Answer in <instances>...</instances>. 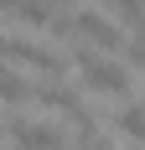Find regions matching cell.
Returning a JSON list of instances; mask_svg holds the SVG:
<instances>
[{
    "label": "cell",
    "mask_w": 145,
    "mask_h": 150,
    "mask_svg": "<svg viewBox=\"0 0 145 150\" xmlns=\"http://www.w3.org/2000/svg\"><path fill=\"white\" fill-rule=\"evenodd\" d=\"M104 5H114V16H119L114 26H119V31H130V36H135V26H140V11H145L140 0H104Z\"/></svg>",
    "instance_id": "8"
},
{
    "label": "cell",
    "mask_w": 145,
    "mask_h": 150,
    "mask_svg": "<svg viewBox=\"0 0 145 150\" xmlns=\"http://www.w3.org/2000/svg\"><path fill=\"white\" fill-rule=\"evenodd\" d=\"M68 21H72V36H83L88 52H104V57H114L119 47H124V36H130V31H119L104 11H72Z\"/></svg>",
    "instance_id": "3"
},
{
    "label": "cell",
    "mask_w": 145,
    "mask_h": 150,
    "mask_svg": "<svg viewBox=\"0 0 145 150\" xmlns=\"http://www.w3.org/2000/svg\"><path fill=\"white\" fill-rule=\"evenodd\" d=\"M0 62L5 67H36L42 78H62L68 73V57L47 42H31V36H0Z\"/></svg>",
    "instance_id": "2"
},
{
    "label": "cell",
    "mask_w": 145,
    "mask_h": 150,
    "mask_svg": "<svg viewBox=\"0 0 145 150\" xmlns=\"http://www.w3.org/2000/svg\"><path fill=\"white\" fill-rule=\"evenodd\" d=\"M11 145H16V150H62V145H68V135H62V124L11 119Z\"/></svg>",
    "instance_id": "4"
},
{
    "label": "cell",
    "mask_w": 145,
    "mask_h": 150,
    "mask_svg": "<svg viewBox=\"0 0 145 150\" xmlns=\"http://www.w3.org/2000/svg\"><path fill=\"white\" fill-rule=\"evenodd\" d=\"M104 124H114L124 145H140V129H145V119H140V98H119L114 119H104Z\"/></svg>",
    "instance_id": "6"
},
{
    "label": "cell",
    "mask_w": 145,
    "mask_h": 150,
    "mask_svg": "<svg viewBox=\"0 0 145 150\" xmlns=\"http://www.w3.org/2000/svg\"><path fill=\"white\" fill-rule=\"evenodd\" d=\"M57 16H62L57 0H21V5L11 11V21H16V26H26V31H47Z\"/></svg>",
    "instance_id": "5"
},
{
    "label": "cell",
    "mask_w": 145,
    "mask_h": 150,
    "mask_svg": "<svg viewBox=\"0 0 145 150\" xmlns=\"http://www.w3.org/2000/svg\"><path fill=\"white\" fill-rule=\"evenodd\" d=\"M16 5H21V0H0V16H11V11H16Z\"/></svg>",
    "instance_id": "9"
},
{
    "label": "cell",
    "mask_w": 145,
    "mask_h": 150,
    "mask_svg": "<svg viewBox=\"0 0 145 150\" xmlns=\"http://www.w3.org/2000/svg\"><path fill=\"white\" fill-rule=\"evenodd\" d=\"M0 150H5V145H0Z\"/></svg>",
    "instance_id": "10"
},
{
    "label": "cell",
    "mask_w": 145,
    "mask_h": 150,
    "mask_svg": "<svg viewBox=\"0 0 145 150\" xmlns=\"http://www.w3.org/2000/svg\"><path fill=\"white\" fill-rule=\"evenodd\" d=\"M0 104H31V83L21 78V67L0 62Z\"/></svg>",
    "instance_id": "7"
},
{
    "label": "cell",
    "mask_w": 145,
    "mask_h": 150,
    "mask_svg": "<svg viewBox=\"0 0 145 150\" xmlns=\"http://www.w3.org/2000/svg\"><path fill=\"white\" fill-rule=\"evenodd\" d=\"M68 67H78V83H83L88 93H109V98H135V78L124 62L104 57V52H88V47H78L68 57Z\"/></svg>",
    "instance_id": "1"
}]
</instances>
